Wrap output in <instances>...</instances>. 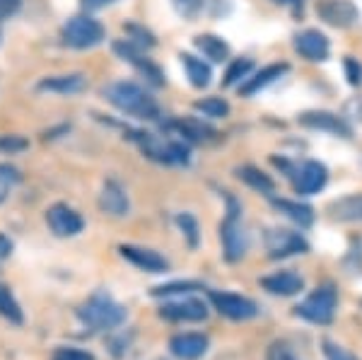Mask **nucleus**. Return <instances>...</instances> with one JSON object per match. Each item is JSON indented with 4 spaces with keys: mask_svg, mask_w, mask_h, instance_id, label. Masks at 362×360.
I'll return each instance as SVG.
<instances>
[{
    "mask_svg": "<svg viewBox=\"0 0 362 360\" xmlns=\"http://www.w3.org/2000/svg\"><path fill=\"white\" fill-rule=\"evenodd\" d=\"M297 124H300L302 129L324 131V133L341 136V138H350V133H353L346 116H338L331 112H305V114L297 116Z\"/></svg>",
    "mask_w": 362,
    "mask_h": 360,
    "instance_id": "nucleus-13",
    "label": "nucleus"
},
{
    "mask_svg": "<svg viewBox=\"0 0 362 360\" xmlns=\"http://www.w3.org/2000/svg\"><path fill=\"white\" fill-rule=\"evenodd\" d=\"M264 242H266L268 257L271 259H288V257H295V254L309 252L307 240L300 232H293V230L271 228V230H266Z\"/></svg>",
    "mask_w": 362,
    "mask_h": 360,
    "instance_id": "nucleus-7",
    "label": "nucleus"
},
{
    "mask_svg": "<svg viewBox=\"0 0 362 360\" xmlns=\"http://www.w3.org/2000/svg\"><path fill=\"white\" fill-rule=\"evenodd\" d=\"M102 95L109 104H114L119 112H124L128 116H136V119H143V121H153L160 116L157 102L143 90V87L131 83V80H116V83H109L102 90Z\"/></svg>",
    "mask_w": 362,
    "mask_h": 360,
    "instance_id": "nucleus-1",
    "label": "nucleus"
},
{
    "mask_svg": "<svg viewBox=\"0 0 362 360\" xmlns=\"http://www.w3.org/2000/svg\"><path fill=\"white\" fill-rule=\"evenodd\" d=\"M288 71H290L288 63H271V66L261 68L259 73L249 75V78L244 80L242 85H239V95H242V97H254L256 92L266 90L268 85H273L278 78H283V75L288 73Z\"/></svg>",
    "mask_w": 362,
    "mask_h": 360,
    "instance_id": "nucleus-17",
    "label": "nucleus"
},
{
    "mask_svg": "<svg viewBox=\"0 0 362 360\" xmlns=\"http://www.w3.org/2000/svg\"><path fill=\"white\" fill-rule=\"evenodd\" d=\"M87 90V78L83 73L51 75L39 83V92H54V95H78Z\"/></svg>",
    "mask_w": 362,
    "mask_h": 360,
    "instance_id": "nucleus-21",
    "label": "nucleus"
},
{
    "mask_svg": "<svg viewBox=\"0 0 362 360\" xmlns=\"http://www.w3.org/2000/svg\"><path fill=\"white\" fill-rule=\"evenodd\" d=\"M172 8L177 10L179 17L194 22V20L201 17L203 10L208 8V0H172Z\"/></svg>",
    "mask_w": 362,
    "mask_h": 360,
    "instance_id": "nucleus-31",
    "label": "nucleus"
},
{
    "mask_svg": "<svg viewBox=\"0 0 362 360\" xmlns=\"http://www.w3.org/2000/svg\"><path fill=\"white\" fill-rule=\"evenodd\" d=\"M114 51L119 54L124 61L133 63V66L138 68L140 73H145V78L150 80L153 85H162L165 80H162V73L157 71L155 63L148 61V56H143V51H140V46H136L133 42H128V39H121V42L114 44Z\"/></svg>",
    "mask_w": 362,
    "mask_h": 360,
    "instance_id": "nucleus-16",
    "label": "nucleus"
},
{
    "mask_svg": "<svg viewBox=\"0 0 362 360\" xmlns=\"http://www.w3.org/2000/svg\"><path fill=\"white\" fill-rule=\"evenodd\" d=\"M346 75H348V83L353 87L362 83V68L353 56H346Z\"/></svg>",
    "mask_w": 362,
    "mask_h": 360,
    "instance_id": "nucleus-39",
    "label": "nucleus"
},
{
    "mask_svg": "<svg viewBox=\"0 0 362 360\" xmlns=\"http://www.w3.org/2000/svg\"><path fill=\"white\" fill-rule=\"evenodd\" d=\"M0 317H5L8 322L13 324H22V310H20V303L15 300L13 290H10L8 286H3L0 283Z\"/></svg>",
    "mask_w": 362,
    "mask_h": 360,
    "instance_id": "nucleus-29",
    "label": "nucleus"
},
{
    "mask_svg": "<svg viewBox=\"0 0 362 360\" xmlns=\"http://www.w3.org/2000/svg\"><path fill=\"white\" fill-rule=\"evenodd\" d=\"M13 187V184H8V182H3V179H0V203L5 201V196H8V189Z\"/></svg>",
    "mask_w": 362,
    "mask_h": 360,
    "instance_id": "nucleus-45",
    "label": "nucleus"
},
{
    "mask_svg": "<svg viewBox=\"0 0 362 360\" xmlns=\"http://www.w3.org/2000/svg\"><path fill=\"white\" fill-rule=\"evenodd\" d=\"M203 286L201 283H194V281H186V283H167V286H160L153 290L155 298H162V295H177V293H194V290H201Z\"/></svg>",
    "mask_w": 362,
    "mask_h": 360,
    "instance_id": "nucleus-33",
    "label": "nucleus"
},
{
    "mask_svg": "<svg viewBox=\"0 0 362 360\" xmlns=\"http://www.w3.org/2000/svg\"><path fill=\"white\" fill-rule=\"evenodd\" d=\"M290 179H293V187H295L297 194L312 196V194H317V191H321L326 187V182H329V170H326L324 162L307 160L297 167Z\"/></svg>",
    "mask_w": 362,
    "mask_h": 360,
    "instance_id": "nucleus-11",
    "label": "nucleus"
},
{
    "mask_svg": "<svg viewBox=\"0 0 362 360\" xmlns=\"http://www.w3.org/2000/svg\"><path fill=\"white\" fill-rule=\"evenodd\" d=\"M317 17L329 27L348 29L360 20V10L353 0H317Z\"/></svg>",
    "mask_w": 362,
    "mask_h": 360,
    "instance_id": "nucleus-8",
    "label": "nucleus"
},
{
    "mask_svg": "<svg viewBox=\"0 0 362 360\" xmlns=\"http://www.w3.org/2000/svg\"><path fill=\"white\" fill-rule=\"evenodd\" d=\"M273 208L278 213H283L285 218H290L295 225L300 228H312L314 223V211L307 206V203H300V201H288V199H271Z\"/></svg>",
    "mask_w": 362,
    "mask_h": 360,
    "instance_id": "nucleus-24",
    "label": "nucleus"
},
{
    "mask_svg": "<svg viewBox=\"0 0 362 360\" xmlns=\"http://www.w3.org/2000/svg\"><path fill=\"white\" fill-rule=\"evenodd\" d=\"M329 213L338 223H362V194H350L331 201Z\"/></svg>",
    "mask_w": 362,
    "mask_h": 360,
    "instance_id": "nucleus-22",
    "label": "nucleus"
},
{
    "mask_svg": "<svg viewBox=\"0 0 362 360\" xmlns=\"http://www.w3.org/2000/svg\"><path fill=\"white\" fill-rule=\"evenodd\" d=\"M278 5H302V0H273Z\"/></svg>",
    "mask_w": 362,
    "mask_h": 360,
    "instance_id": "nucleus-46",
    "label": "nucleus"
},
{
    "mask_svg": "<svg viewBox=\"0 0 362 360\" xmlns=\"http://www.w3.org/2000/svg\"><path fill=\"white\" fill-rule=\"evenodd\" d=\"M78 317L92 332H112L126 322V310L109 295L97 293L85 305H80Z\"/></svg>",
    "mask_w": 362,
    "mask_h": 360,
    "instance_id": "nucleus-2",
    "label": "nucleus"
},
{
    "mask_svg": "<svg viewBox=\"0 0 362 360\" xmlns=\"http://www.w3.org/2000/svg\"><path fill=\"white\" fill-rule=\"evenodd\" d=\"M177 225L181 228V232H184L186 242H189L191 249L198 247V240H201V230H198V223L196 218L191 216V213H179L177 216Z\"/></svg>",
    "mask_w": 362,
    "mask_h": 360,
    "instance_id": "nucleus-32",
    "label": "nucleus"
},
{
    "mask_svg": "<svg viewBox=\"0 0 362 360\" xmlns=\"http://www.w3.org/2000/svg\"><path fill=\"white\" fill-rule=\"evenodd\" d=\"M10 254H13V242H10L5 235H0V259L10 257Z\"/></svg>",
    "mask_w": 362,
    "mask_h": 360,
    "instance_id": "nucleus-44",
    "label": "nucleus"
},
{
    "mask_svg": "<svg viewBox=\"0 0 362 360\" xmlns=\"http://www.w3.org/2000/svg\"><path fill=\"white\" fill-rule=\"evenodd\" d=\"M112 3H116V0H80V5H83L85 10H102Z\"/></svg>",
    "mask_w": 362,
    "mask_h": 360,
    "instance_id": "nucleus-43",
    "label": "nucleus"
},
{
    "mask_svg": "<svg viewBox=\"0 0 362 360\" xmlns=\"http://www.w3.org/2000/svg\"><path fill=\"white\" fill-rule=\"evenodd\" d=\"M251 68H254V61H251V58H235V61L230 63V68H227L223 85H225V87L242 85L244 80L249 78Z\"/></svg>",
    "mask_w": 362,
    "mask_h": 360,
    "instance_id": "nucleus-30",
    "label": "nucleus"
},
{
    "mask_svg": "<svg viewBox=\"0 0 362 360\" xmlns=\"http://www.w3.org/2000/svg\"><path fill=\"white\" fill-rule=\"evenodd\" d=\"M119 252L126 261H131L133 266H138L140 271H148V274H165L169 269V261L165 257H160L157 252H153V249L136 247V245H121Z\"/></svg>",
    "mask_w": 362,
    "mask_h": 360,
    "instance_id": "nucleus-15",
    "label": "nucleus"
},
{
    "mask_svg": "<svg viewBox=\"0 0 362 360\" xmlns=\"http://www.w3.org/2000/svg\"><path fill=\"white\" fill-rule=\"evenodd\" d=\"M336 305H338L336 290L331 286H321L297 305V315L305 317L312 324H331L336 315Z\"/></svg>",
    "mask_w": 362,
    "mask_h": 360,
    "instance_id": "nucleus-6",
    "label": "nucleus"
},
{
    "mask_svg": "<svg viewBox=\"0 0 362 360\" xmlns=\"http://www.w3.org/2000/svg\"><path fill=\"white\" fill-rule=\"evenodd\" d=\"M324 356H326V360H360L358 356H353L350 351H346L343 346L331 344V341H324Z\"/></svg>",
    "mask_w": 362,
    "mask_h": 360,
    "instance_id": "nucleus-34",
    "label": "nucleus"
},
{
    "mask_svg": "<svg viewBox=\"0 0 362 360\" xmlns=\"http://www.w3.org/2000/svg\"><path fill=\"white\" fill-rule=\"evenodd\" d=\"M181 66H184L186 71V78H189V83L198 87V90H203V87L210 85V78H213V71H210V66L203 58L198 56H191V54H181Z\"/></svg>",
    "mask_w": 362,
    "mask_h": 360,
    "instance_id": "nucleus-26",
    "label": "nucleus"
},
{
    "mask_svg": "<svg viewBox=\"0 0 362 360\" xmlns=\"http://www.w3.org/2000/svg\"><path fill=\"white\" fill-rule=\"evenodd\" d=\"M266 360H295L293 351L285 341H276V344L268 346V353H266Z\"/></svg>",
    "mask_w": 362,
    "mask_h": 360,
    "instance_id": "nucleus-36",
    "label": "nucleus"
},
{
    "mask_svg": "<svg viewBox=\"0 0 362 360\" xmlns=\"http://www.w3.org/2000/svg\"><path fill=\"white\" fill-rule=\"evenodd\" d=\"M169 351L179 360H198L208 351V336L203 334H177L169 341Z\"/></svg>",
    "mask_w": 362,
    "mask_h": 360,
    "instance_id": "nucleus-19",
    "label": "nucleus"
},
{
    "mask_svg": "<svg viewBox=\"0 0 362 360\" xmlns=\"http://www.w3.org/2000/svg\"><path fill=\"white\" fill-rule=\"evenodd\" d=\"M0 179H3V182H8V184H17V182H20V172H17L15 167H10V165H0Z\"/></svg>",
    "mask_w": 362,
    "mask_h": 360,
    "instance_id": "nucleus-42",
    "label": "nucleus"
},
{
    "mask_svg": "<svg viewBox=\"0 0 362 360\" xmlns=\"http://www.w3.org/2000/svg\"><path fill=\"white\" fill-rule=\"evenodd\" d=\"M27 141L20 136H0V153H22Z\"/></svg>",
    "mask_w": 362,
    "mask_h": 360,
    "instance_id": "nucleus-38",
    "label": "nucleus"
},
{
    "mask_svg": "<svg viewBox=\"0 0 362 360\" xmlns=\"http://www.w3.org/2000/svg\"><path fill=\"white\" fill-rule=\"evenodd\" d=\"M194 109L208 119H225L230 114V104L223 97H203V100L194 102Z\"/></svg>",
    "mask_w": 362,
    "mask_h": 360,
    "instance_id": "nucleus-28",
    "label": "nucleus"
},
{
    "mask_svg": "<svg viewBox=\"0 0 362 360\" xmlns=\"http://www.w3.org/2000/svg\"><path fill=\"white\" fill-rule=\"evenodd\" d=\"M343 116L350 121H358V124H362V95L350 97V100L343 104Z\"/></svg>",
    "mask_w": 362,
    "mask_h": 360,
    "instance_id": "nucleus-37",
    "label": "nucleus"
},
{
    "mask_svg": "<svg viewBox=\"0 0 362 360\" xmlns=\"http://www.w3.org/2000/svg\"><path fill=\"white\" fill-rule=\"evenodd\" d=\"M46 225L56 237H75L85 230V220L68 203H54L46 211Z\"/></svg>",
    "mask_w": 362,
    "mask_h": 360,
    "instance_id": "nucleus-10",
    "label": "nucleus"
},
{
    "mask_svg": "<svg viewBox=\"0 0 362 360\" xmlns=\"http://www.w3.org/2000/svg\"><path fill=\"white\" fill-rule=\"evenodd\" d=\"M194 46L210 63H223L230 58V44L223 37H218V34H198L194 39Z\"/></svg>",
    "mask_w": 362,
    "mask_h": 360,
    "instance_id": "nucleus-23",
    "label": "nucleus"
},
{
    "mask_svg": "<svg viewBox=\"0 0 362 360\" xmlns=\"http://www.w3.org/2000/svg\"><path fill=\"white\" fill-rule=\"evenodd\" d=\"M138 143L143 153L160 165H186L189 162V148L184 141H165L155 133H138Z\"/></svg>",
    "mask_w": 362,
    "mask_h": 360,
    "instance_id": "nucleus-5",
    "label": "nucleus"
},
{
    "mask_svg": "<svg viewBox=\"0 0 362 360\" xmlns=\"http://www.w3.org/2000/svg\"><path fill=\"white\" fill-rule=\"evenodd\" d=\"M210 303H213V307L220 312V315L227 317V319H235V322H247V319H254L256 315H259V307H256V303L249 298H244V295L213 290V293H210Z\"/></svg>",
    "mask_w": 362,
    "mask_h": 360,
    "instance_id": "nucleus-9",
    "label": "nucleus"
},
{
    "mask_svg": "<svg viewBox=\"0 0 362 360\" xmlns=\"http://www.w3.org/2000/svg\"><path fill=\"white\" fill-rule=\"evenodd\" d=\"M99 208H102L107 216L124 218L126 213L131 211V201H128L126 189L121 187L119 182H107L102 187V194H99Z\"/></svg>",
    "mask_w": 362,
    "mask_h": 360,
    "instance_id": "nucleus-18",
    "label": "nucleus"
},
{
    "mask_svg": "<svg viewBox=\"0 0 362 360\" xmlns=\"http://www.w3.org/2000/svg\"><path fill=\"white\" fill-rule=\"evenodd\" d=\"M22 0H0V20H8L20 10Z\"/></svg>",
    "mask_w": 362,
    "mask_h": 360,
    "instance_id": "nucleus-40",
    "label": "nucleus"
},
{
    "mask_svg": "<svg viewBox=\"0 0 362 360\" xmlns=\"http://www.w3.org/2000/svg\"><path fill=\"white\" fill-rule=\"evenodd\" d=\"M261 288L268 290L271 295L290 298V295H297L305 288V281H302V276L295 274V271H278V274H273V276L261 278Z\"/></svg>",
    "mask_w": 362,
    "mask_h": 360,
    "instance_id": "nucleus-20",
    "label": "nucleus"
},
{
    "mask_svg": "<svg viewBox=\"0 0 362 360\" xmlns=\"http://www.w3.org/2000/svg\"><path fill=\"white\" fill-rule=\"evenodd\" d=\"M293 46L297 54L309 63H321L331 54L329 37H326L324 32H319V29H302V32H297L293 39Z\"/></svg>",
    "mask_w": 362,
    "mask_h": 360,
    "instance_id": "nucleus-12",
    "label": "nucleus"
},
{
    "mask_svg": "<svg viewBox=\"0 0 362 360\" xmlns=\"http://www.w3.org/2000/svg\"><path fill=\"white\" fill-rule=\"evenodd\" d=\"M208 8H210V15H213V17L227 15V13L232 10L227 0H208Z\"/></svg>",
    "mask_w": 362,
    "mask_h": 360,
    "instance_id": "nucleus-41",
    "label": "nucleus"
},
{
    "mask_svg": "<svg viewBox=\"0 0 362 360\" xmlns=\"http://www.w3.org/2000/svg\"><path fill=\"white\" fill-rule=\"evenodd\" d=\"M51 360H95V356L80 348H56Z\"/></svg>",
    "mask_w": 362,
    "mask_h": 360,
    "instance_id": "nucleus-35",
    "label": "nucleus"
},
{
    "mask_svg": "<svg viewBox=\"0 0 362 360\" xmlns=\"http://www.w3.org/2000/svg\"><path fill=\"white\" fill-rule=\"evenodd\" d=\"M169 126H172L174 131H179V136L184 138V141H194V143H206L218 136L215 129H210L201 119H179V121H172Z\"/></svg>",
    "mask_w": 362,
    "mask_h": 360,
    "instance_id": "nucleus-25",
    "label": "nucleus"
},
{
    "mask_svg": "<svg viewBox=\"0 0 362 360\" xmlns=\"http://www.w3.org/2000/svg\"><path fill=\"white\" fill-rule=\"evenodd\" d=\"M237 177L242 179V182L247 184V187H251L254 191H259V194L271 196L273 191H276V184H273V179L268 177L266 172H261L259 167H254V165L237 167Z\"/></svg>",
    "mask_w": 362,
    "mask_h": 360,
    "instance_id": "nucleus-27",
    "label": "nucleus"
},
{
    "mask_svg": "<svg viewBox=\"0 0 362 360\" xmlns=\"http://www.w3.org/2000/svg\"><path fill=\"white\" fill-rule=\"evenodd\" d=\"M160 317L169 319V322H206L208 307L203 300L186 298L179 303H165L160 307Z\"/></svg>",
    "mask_w": 362,
    "mask_h": 360,
    "instance_id": "nucleus-14",
    "label": "nucleus"
},
{
    "mask_svg": "<svg viewBox=\"0 0 362 360\" xmlns=\"http://www.w3.org/2000/svg\"><path fill=\"white\" fill-rule=\"evenodd\" d=\"M104 27L102 22L95 20L90 15H75L63 25L61 29V37L63 42L73 49H92V46L102 44L104 42Z\"/></svg>",
    "mask_w": 362,
    "mask_h": 360,
    "instance_id": "nucleus-4",
    "label": "nucleus"
},
{
    "mask_svg": "<svg viewBox=\"0 0 362 360\" xmlns=\"http://www.w3.org/2000/svg\"><path fill=\"white\" fill-rule=\"evenodd\" d=\"M220 240H223V254L230 264L247 257L249 232L242 223V208L232 196H227V218L220 225Z\"/></svg>",
    "mask_w": 362,
    "mask_h": 360,
    "instance_id": "nucleus-3",
    "label": "nucleus"
}]
</instances>
